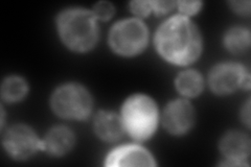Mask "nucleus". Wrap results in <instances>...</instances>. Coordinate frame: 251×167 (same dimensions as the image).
I'll return each mask as SVG.
<instances>
[{
  "label": "nucleus",
  "mask_w": 251,
  "mask_h": 167,
  "mask_svg": "<svg viewBox=\"0 0 251 167\" xmlns=\"http://www.w3.org/2000/svg\"><path fill=\"white\" fill-rule=\"evenodd\" d=\"M157 49L164 59L178 65H188L199 57L201 37L194 23L183 15L167 20L157 30Z\"/></svg>",
  "instance_id": "obj_1"
},
{
  "label": "nucleus",
  "mask_w": 251,
  "mask_h": 167,
  "mask_svg": "<svg viewBox=\"0 0 251 167\" xmlns=\"http://www.w3.org/2000/svg\"><path fill=\"white\" fill-rule=\"evenodd\" d=\"M58 26L62 40L74 50L86 51L97 43L99 29L96 16L88 11L73 9L63 12Z\"/></svg>",
  "instance_id": "obj_2"
},
{
  "label": "nucleus",
  "mask_w": 251,
  "mask_h": 167,
  "mask_svg": "<svg viewBox=\"0 0 251 167\" xmlns=\"http://www.w3.org/2000/svg\"><path fill=\"white\" fill-rule=\"evenodd\" d=\"M107 166H155L152 156L137 145H126L114 149L107 158Z\"/></svg>",
  "instance_id": "obj_9"
},
{
  "label": "nucleus",
  "mask_w": 251,
  "mask_h": 167,
  "mask_svg": "<svg viewBox=\"0 0 251 167\" xmlns=\"http://www.w3.org/2000/svg\"><path fill=\"white\" fill-rule=\"evenodd\" d=\"M158 114L154 101L145 95H134L125 102L123 122L126 131L136 140L148 139L154 133Z\"/></svg>",
  "instance_id": "obj_3"
},
{
  "label": "nucleus",
  "mask_w": 251,
  "mask_h": 167,
  "mask_svg": "<svg viewBox=\"0 0 251 167\" xmlns=\"http://www.w3.org/2000/svg\"><path fill=\"white\" fill-rule=\"evenodd\" d=\"M3 143L11 156L16 159H26L39 148L40 141L27 126L16 125L6 132Z\"/></svg>",
  "instance_id": "obj_7"
},
{
  "label": "nucleus",
  "mask_w": 251,
  "mask_h": 167,
  "mask_svg": "<svg viewBox=\"0 0 251 167\" xmlns=\"http://www.w3.org/2000/svg\"><path fill=\"white\" fill-rule=\"evenodd\" d=\"M233 10L241 14H249L250 12V2L249 1H234L231 2Z\"/></svg>",
  "instance_id": "obj_19"
},
{
  "label": "nucleus",
  "mask_w": 251,
  "mask_h": 167,
  "mask_svg": "<svg viewBox=\"0 0 251 167\" xmlns=\"http://www.w3.org/2000/svg\"><path fill=\"white\" fill-rule=\"evenodd\" d=\"M131 7L133 13L137 16H141V17L147 16L151 11H153L152 1H134L131 3Z\"/></svg>",
  "instance_id": "obj_18"
},
{
  "label": "nucleus",
  "mask_w": 251,
  "mask_h": 167,
  "mask_svg": "<svg viewBox=\"0 0 251 167\" xmlns=\"http://www.w3.org/2000/svg\"><path fill=\"white\" fill-rule=\"evenodd\" d=\"M163 122L172 134H183L191 128L194 122V109L186 100L171 102L164 111Z\"/></svg>",
  "instance_id": "obj_8"
},
{
  "label": "nucleus",
  "mask_w": 251,
  "mask_h": 167,
  "mask_svg": "<svg viewBox=\"0 0 251 167\" xmlns=\"http://www.w3.org/2000/svg\"><path fill=\"white\" fill-rule=\"evenodd\" d=\"M45 147L52 155H63L73 147L75 137L73 132L64 126L52 129L45 139Z\"/></svg>",
  "instance_id": "obj_12"
},
{
  "label": "nucleus",
  "mask_w": 251,
  "mask_h": 167,
  "mask_svg": "<svg viewBox=\"0 0 251 167\" xmlns=\"http://www.w3.org/2000/svg\"><path fill=\"white\" fill-rule=\"evenodd\" d=\"M114 13L113 5L107 1L99 2L93 9V15L101 20H108L112 17Z\"/></svg>",
  "instance_id": "obj_16"
},
{
  "label": "nucleus",
  "mask_w": 251,
  "mask_h": 167,
  "mask_svg": "<svg viewBox=\"0 0 251 167\" xmlns=\"http://www.w3.org/2000/svg\"><path fill=\"white\" fill-rule=\"evenodd\" d=\"M222 153L233 161H239L246 158L250 152V141L244 134L229 133L221 142Z\"/></svg>",
  "instance_id": "obj_11"
},
{
  "label": "nucleus",
  "mask_w": 251,
  "mask_h": 167,
  "mask_svg": "<svg viewBox=\"0 0 251 167\" xmlns=\"http://www.w3.org/2000/svg\"><path fill=\"white\" fill-rule=\"evenodd\" d=\"M211 89L219 94L234 91L240 86L249 88L250 77L245 69L237 64H223L217 66L209 76Z\"/></svg>",
  "instance_id": "obj_6"
},
{
  "label": "nucleus",
  "mask_w": 251,
  "mask_h": 167,
  "mask_svg": "<svg viewBox=\"0 0 251 167\" xmlns=\"http://www.w3.org/2000/svg\"><path fill=\"white\" fill-rule=\"evenodd\" d=\"M27 87L25 82L20 77L6 78L1 87L2 97L9 101H16L21 99L26 94Z\"/></svg>",
  "instance_id": "obj_15"
},
{
  "label": "nucleus",
  "mask_w": 251,
  "mask_h": 167,
  "mask_svg": "<svg viewBox=\"0 0 251 167\" xmlns=\"http://www.w3.org/2000/svg\"><path fill=\"white\" fill-rule=\"evenodd\" d=\"M176 4H178L179 10L183 14V16L195 14L199 11L202 5V3L199 1H179Z\"/></svg>",
  "instance_id": "obj_17"
},
{
  "label": "nucleus",
  "mask_w": 251,
  "mask_h": 167,
  "mask_svg": "<svg viewBox=\"0 0 251 167\" xmlns=\"http://www.w3.org/2000/svg\"><path fill=\"white\" fill-rule=\"evenodd\" d=\"M225 43L227 48L232 52H242L246 50L250 44V34L245 28H232L226 35Z\"/></svg>",
  "instance_id": "obj_14"
},
{
  "label": "nucleus",
  "mask_w": 251,
  "mask_h": 167,
  "mask_svg": "<svg viewBox=\"0 0 251 167\" xmlns=\"http://www.w3.org/2000/svg\"><path fill=\"white\" fill-rule=\"evenodd\" d=\"M243 119H244L245 122L247 125H249V120H250V109H249V102L246 105V107L243 110V113H242Z\"/></svg>",
  "instance_id": "obj_20"
},
{
  "label": "nucleus",
  "mask_w": 251,
  "mask_h": 167,
  "mask_svg": "<svg viewBox=\"0 0 251 167\" xmlns=\"http://www.w3.org/2000/svg\"><path fill=\"white\" fill-rule=\"evenodd\" d=\"M178 90L186 96H195L201 92L203 83L200 74L196 71L188 70L180 74L176 81Z\"/></svg>",
  "instance_id": "obj_13"
},
{
  "label": "nucleus",
  "mask_w": 251,
  "mask_h": 167,
  "mask_svg": "<svg viewBox=\"0 0 251 167\" xmlns=\"http://www.w3.org/2000/svg\"><path fill=\"white\" fill-rule=\"evenodd\" d=\"M148 41V30L137 19L124 20L113 26L110 33V44L121 54L132 55L145 48Z\"/></svg>",
  "instance_id": "obj_5"
},
{
  "label": "nucleus",
  "mask_w": 251,
  "mask_h": 167,
  "mask_svg": "<svg viewBox=\"0 0 251 167\" xmlns=\"http://www.w3.org/2000/svg\"><path fill=\"white\" fill-rule=\"evenodd\" d=\"M51 106L54 112L62 117L82 119L89 115L92 101L89 93L82 86L69 84L60 87L53 93Z\"/></svg>",
  "instance_id": "obj_4"
},
{
  "label": "nucleus",
  "mask_w": 251,
  "mask_h": 167,
  "mask_svg": "<svg viewBox=\"0 0 251 167\" xmlns=\"http://www.w3.org/2000/svg\"><path fill=\"white\" fill-rule=\"evenodd\" d=\"M94 128L99 136L107 141H114L121 138L124 133V122L113 113L100 112L94 121Z\"/></svg>",
  "instance_id": "obj_10"
}]
</instances>
